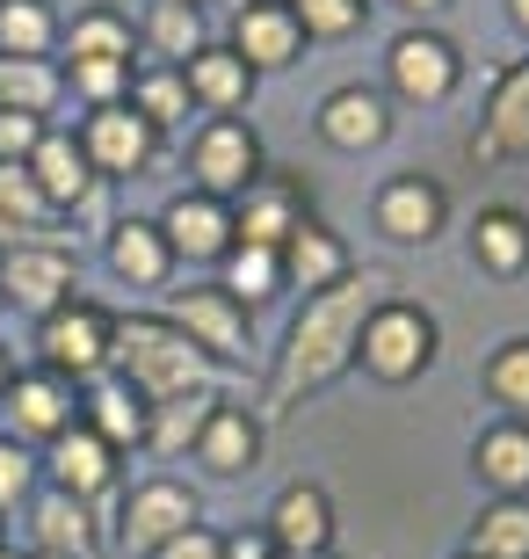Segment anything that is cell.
<instances>
[{"instance_id": "obj_1", "label": "cell", "mask_w": 529, "mask_h": 559, "mask_svg": "<svg viewBox=\"0 0 529 559\" xmlns=\"http://www.w3.org/2000/svg\"><path fill=\"white\" fill-rule=\"evenodd\" d=\"M385 306V290L377 276H341V284H326L305 298V312L290 320L284 334V356H276V371H268V407L290 415L305 393H320L326 378H341L356 364V342H363V320Z\"/></svg>"}, {"instance_id": "obj_2", "label": "cell", "mask_w": 529, "mask_h": 559, "mask_svg": "<svg viewBox=\"0 0 529 559\" xmlns=\"http://www.w3.org/2000/svg\"><path fill=\"white\" fill-rule=\"evenodd\" d=\"M109 364H123V385H131L145 407L182 400V393H211V371H218V364H211L182 328H167V320H117Z\"/></svg>"}, {"instance_id": "obj_3", "label": "cell", "mask_w": 529, "mask_h": 559, "mask_svg": "<svg viewBox=\"0 0 529 559\" xmlns=\"http://www.w3.org/2000/svg\"><path fill=\"white\" fill-rule=\"evenodd\" d=\"M356 364L370 378H385V385H407L435 364V320L407 298H385V306L363 320V342H356Z\"/></svg>"}, {"instance_id": "obj_4", "label": "cell", "mask_w": 529, "mask_h": 559, "mask_svg": "<svg viewBox=\"0 0 529 559\" xmlns=\"http://www.w3.org/2000/svg\"><path fill=\"white\" fill-rule=\"evenodd\" d=\"M189 175H196V197H247L262 182V139L240 124V117H211L196 131V153H189Z\"/></svg>"}, {"instance_id": "obj_5", "label": "cell", "mask_w": 529, "mask_h": 559, "mask_svg": "<svg viewBox=\"0 0 529 559\" xmlns=\"http://www.w3.org/2000/svg\"><path fill=\"white\" fill-rule=\"evenodd\" d=\"M109 334H117V320H109L103 306H87V298H73V306H59L51 320L37 328V349H44V371L51 378H95L109 364Z\"/></svg>"}, {"instance_id": "obj_6", "label": "cell", "mask_w": 529, "mask_h": 559, "mask_svg": "<svg viewBox=\"0 0 529 559\" xmlns=\"http://www.w3.org/2000/svg\"><path fill=\"white\" fill-rule=\"evenodd\" d=\"M73 248H8L0 254V298L22 312L51 320L59 306H73Z\"/></svg>"}, {"instance_id": "obj_7", "label": "cell", "mask_w": 529, "mask_h": 559, "mask_svg": "<svg viewBox=\"0 0 529 559\" xmlns=\"http://www.w3.org/2000/svg\"><path fill=\"white\" fill-rule=\"evenodd\" d=\"M167 328H182L204 356H247V342H254V328H247V306H240L225 284L182 290V298L167 306Z\"/></svg>"}, {"instance_id": "obj_8", "label": "cell", "mask_w": 529, "mask_h": 559, "mask_svg": "<svg viewBox=\"0 0 529 559\" xmlns=\"http://www.w3.org/2000/svg\"><path fill=\"white\" fill-rule=\"evenodd\" d=\"M305 226V189H298V175H268L240 197V211H232V248H276L284 254V240Z\"/></svg>"}, {"instance_id": "obj_9", "label": "cell", "mask_w": 529, "mask_h": 559, "mask_svg": "<svg viewBox=\"0 0 529 559\" xmlns=\"http://www.w3.org/2000/svg\"><path fill=\"white\" fill-rule=\"evenodd\" d=\"M189 523H204V509H196V495H189L182 479H145V487H131V501H123L117 538L131 545V552H160L167 538H182Z\"/></svg>"}, {"instance_id": "obj_10", "label": "cell", "mask_w": 529, "mask_h": 559, "mask_svg": "<svg viewBox=\"0 0 529 559\" xmlns=\"http://www.w3.org/2000/svg\"><path fill=\"white\" fill-rule=\"evenodd\" d=\"M385 73H392V87H399L407 103L428 109V103H449V95H457V73H465V66H457V44L449 37L407 29V37L385 51Z\"/></svg>"}, {"instance_id": "obj_11", "label": "cell", "mask_w": 529, "mask_h": 559, "mask_svg": "<svg viewBox=\"0 0 529 559\" xmlns=\"http://www.w3.org/2000/svg\"><path fill=\"white\" fill-rule=\"evenodd\" d=\"M81 153H87V167H95V175H145V167H153V153H160V131L145 124L131 103H109V109H95V117H87Z\"/></svg>"}, {"instance_id": "obj_12", "label": "cell", "mask_w": 529, "mask_h": 559, "mask_svg": "<svg viewBox=\"0 0 529 559\" xmlns=\"http://www.w3.org/2000/svg\"><path fill=\"white\" fill-rule=\"evenodd\" d=\"M471 160H529V59L508 66L486 95V124L471 139Z\"/></svg>"}, {"instance_id": "obj_13", "label": "cell", "mask_w": 529, "mask_h": 559, "mask_svg": "<svg viewBox=\"0 0 529 559\" xmlns=\"http://www.w3.org/2000/svg\"><path fill=\"white\" fill-rule=\"evenodd\" d=\"M232 51L247 59V73H276L305 51V29L290 15L284 0H247L240 15H232Z\"/></svg>"}, {"instance_id": "obj_14", "label": "cell", "mask_w": 529, "mask_h": 559, "mask_svg": "<svg viewBox=\"0 0 529 559\" xmlns=\"http://www.w3.org/2000/svg\"><path fill=\"white\" fill-rule=\"evenodd\" d=\"M0 400H8V429H15V443H59V436L73 429V385L51 378V371L15 378Z\"/></svg>"}, {"instance_id": "obj_15", "label": "cell", "mask_w": 529, "mask_h": 559, "mask_svg": "<svg viewBox=\"0 0 529 559\" xmlns=\"http://www.w3.org/2000/svg\"><path fill=\"white\" fill-rule=\"evenodd\" d=\"M268 545L284 559H305V552H326L334 545V501L320 495V487H284L276 495V509H268Z\"/></svg>"}, {"instance_id": "obj_16", "label": "cell", "mask_w": 529, "mask_h": 559, "mask_svg": "<svg viewBox=\"0 0 529 559\" xmlns=\"http://www.w3.org/2000/svg\"><path fill=\"white\" fill-rule=\"evenodd\" d=\"M160 233H167V254H189V262H225L232 254V211L218 197H175Z\"/></svg>"}, {"instance_id": "obj_17", "label": "cell", "mask_w": 529, "mask_h": 559, "mask_svg": "<svg viewBox=\"0 0 529 559\" xmlns=\"http://www.w3.org/2000/svg\"><path fill=\"white\" fill-rule=\"evenodd\" d=\"M392 131V109L377 87H334L320 103V139L341 145V153H370V145H385Z\"/></svg>"}, {"instance_id": "obj_18", "label": "cell", "mask_w": 529, "mask_h": 559, "mask_svg": "<svg viewBox=\"0 0 529 559\" xmlns=\"http://www.w3.org/2000/svg\"><path fill=\"white\" fill-rule=\"evenodd\" d=\"M22 167H29V182L44 189V204H51V211L87 204V197H95V167H87L81 139H65V131H44L37 153H29Z\"/></svg>"}, {"instance_id": "obj_19", "label": "cell", "mask_w": 529, "mask_h": 559, "mask_svg": "<svg viewBox=\"0 0 529 559\" xmlns=\"http://www.w3.org/2000/svg\"><path fill=\"white\" fill-rule=\"evenodd\" d=\"M377 226H385V240H435L443 233V189L428 182V175H392L385 189H377Z\"/></svg>"}, {"instance_id": "obj_20", "label": "cell", "mask_w": 529, "mask_h": 559, "mask_svg": "<svg viewBox=\"0 0 529 559\" xmlns=\"http://www.w3.org/2000/svg\"><path fill=\"white\" fill-rule=\"evenodd\" d=\"M196 457H204L218 479H240L262 465V421L247 415V407H232V400H218L204 421V436H196Z\"/></svg>"}, {"instance_id": "obj_21", "label": "cell", "mask_w": 529, "mask_h": 559, "mask_svg": "<svg viewBox=\"0 0 529 559\" xmlns=\"http://www.w3.org/2000/svg\"><path fill=\"white\" fill-rule=\"evenodd\" d=\"M182 81H189V103H204L211 117H232V109L254 95V73H247V59L232 44H204V51L182 66Z\"/></svg>"}, {"instance_id": "obj_22", "label": "cell", "mask_w": 529, "mask_h": 559, "mask_svg": "<svg viewBox=\"0 0 529 559\" xmlns=\"http://www.w3.org/2000/svg\"><path fill=\"white\" fill-rule=\"evenodd\" d=\"M117 479V451H109L95 429H65L59 443H51V487L73 501H95Z\"/></svg>"}, {"instance_id": "obj_23", "label": "cell", "mask_w": 529, "mask_h": 559, "mask_svg": "<svg viewBox=\"0 0 529 559\" xmlns=\"http://www.w3.org/2000/svg\"><path fill=\"white\" fill-rule=\"evenodd\" d=\"M479 479H486L501 501H529V421H501V429L479 436V451H471Z\"/></svg>"}, {"instance_id": "obj_24", "label": "cell", "mask_w": 529, "mask_h": 559, "mask_svg": "<svg viewBox=\"0 0 529 559\" xmlns=\"http://www.w3.org/2000/svg\"><path fill=\"white\" fill-rule=\"evenodd\" d=\"M471 254H479L493 276H522L529 270V211H515V204L479 211V226H471Z\"/></svg>"}, {"instance_id": "obj_25", "label": "cell", "mask_w": 529, "mask_h": 559, "mask_svg": "<svg viewBox=\"0 0 529 559\" xmlns=\"http://www.w3.org/2000/svg\"><path fill=\"white\" fill-rule=\"evenodd\" d=\"M29 523H37V552H59V559H95V516H87V501L73 495H51L29 509Z\"/></svg>"}, {"instance_id": "obj_26", "label": "cell", "mask_w": 529, "mask_h": 559, "mask_svg": "<svg viewBox=\"0 0 529 559\" xmlns=\"http://www.w3.org/2000/svg\"><path fill=\"white\" fill-rule=\"evenodd\" d=\"M109 262H117V276H131V284H167V233L160 218H117V233H109Z\"/></svg>"}, {"instance_id": "obj_27", "label": "cell", "mask_w": 529, "mask_h": 559, "mask_svg": "<svg viewBox=\"0 0 529 559\" xmlns=\"http://www.w3.org/2000/svg\"><path fill=\"white\" fill-rule=\"evenodd\" d=\"M284 276H290V284H305V290L341 284V276H348V248L326 226H312V218H305V226L284 240Z\"/></svg>"}, {"instance_id": "obj_28", "label": "cell", "mask_w": 529, "mask_h": 559, "mask_svg": "<svg viewBox=\"0 0 529 559\" xmlns=\"http://www.w3.org/2000/svg\"><path fill=\"white\" fill-rule=\"evenodd\" d=\"M59 95H65V73L51 59H8V51H0V109L44 117Z\"/></svg>"}, {"instance_id": "obj_29", "label": "cell", "mask_w": 529, "mask_h": 559, "mask_svg": "<svg viewBox=\"0 0 529 559\" xmlns=\"http://www.w3.org/2000/svg\"><path fill=\"white\" fill-rule=\"evenodd\" d=\"M211 407H218V393H182V400H160V407H145V443L153 451H196V436H204Z\"/></svg>"}, {"instance_id": "obj_30", "label": "cell", "mask_w": 529, "mask_h": 559, "mask_svg": "<svg viewBox=\"0 0 529 559\" xmlns=\"http://www.w3.org/2000/svg\"><path fill=\"white\" fill-rule=\"evenodd\" d=\"M465 552L471 559H529V501H486Z\"/></svg>"}, {"instance_id": "obj_31", "label": "cell", "mask_w": 529, "mask_h": 559, "mask_svg": "<svg viewBox=\"0 0 529 559\" xmlns=\"http://www.w3.org/2000/svg\"><path fill=\"white\" fill-rule=\"evenodd\" d=\"M59 44V15L44 0H0V51L8 59H44Z\"/></svg>"}, {"instance_id": "obj_32", "label": "cell", "mask_w": 529, "mask_h": 559, "mask_svg": "<svg viewBox=\"0 0 529 559\" xmlns=\"http://www.w3.org/2000/svg\"><path fill=\"white\" fill-rule=\"evenodd\" d=\"M145 44L189 66L196 51H204V8H189V0H153V8H145Z\"/></svg>"}, {"instance_id": "obj_33", "label": "cell", "mask_w": 529, "mask_h": 559, "mask_svg": "<svg viewBox=\"0 0 529 559\" xmlns=\"http://www.w3.org/2000/svg\"><path fill=\"white\" fill-rule=\"evenodd\" d=\"M87 429L103 436L109 451L145 443V400H131V385H95L87 393Z\"/></svg>"}, {"instance_id": "obj_34", "label": "cell", "mask_w": 529, "mask_h": 559, "mask_svg": "<svg viewBox=\"0 0 529 559\" xmlns=\"http://www.w3.org/2000/svg\"><path fill=\"white\" fill-rule=\"evenodd\" d=\"M73 66H131V22L109 8H87L73 22Z\"/></svg>"}, {"instance_id": "obj_35", "label": "cell", "mask_w": 529, "mask_h": 559, "mask_svg": "<svg viewBox=\"0 0 529 559\" xmlns=\"http://www.w3.org/2000/svg\"><path fill=\"white\" fill-rule=\"evenodd\" d=\"M225 290L240 298V306H262L284 290V254L276 248H232L225 254Z\"/></svg>"}, {"instance_id": "obj_36", "label": "cell", "mask_w": 529, "mask_h": 559, "mask_svg": "<svg viewBox=\"0 0 529 559\" xmlns=\"http://www.w3.org/2000/svg\"><path fill=\"white\" fill-rule=\"evenodd\" d=\"M123 103L139 109L153 131H160V124H182V117H189V81H182V66H160V73L131 81V95H123Z\"/></svg>"}, {"instance_id": "obj_37", "label": "cell", "mask_w": 529, "mask_h": 559, "mask_svg": "<svg viewBox=\"0 0 529 559\" xmlns=\"http://www.w3.org/2000/svg\"><path fill=\"white\" fill-rule=\"evenodd\" d=\"M486 393L501 400L515 421L529 415V334H515V342H501V349L486 356Z\"/></svg>"}, {"instance_id": "obj_38", "label": "cell", "mask_w": 529, "mask_h": 559, "mask_svg": "<svg viewBox=\"0 0 529 559\" xmlns=\"http://www.w3.org/2000/svg\"><path fill=\"white\" fill-rule=\"evenodd\" d=\"M298 29L305 37H348V29H363L370 22V0H284Z\"/></svg>"}, {"instance_id": "obj_39", "label": "cell", "mask_w": 529, "mask_h": 559, "mask_svg": "<svg viewBox=\"0 0 529 559\" xmlns=\"http://www.w3.org/2000/svg\"><path fill=\"white\" fill-rule=\"evenodd\" d=\"M29 487H37V457L22 451L15 436H0V509H15Z\"/></svg>"}, {"instance_id": "obj_40", "label": "cell", "mask_w": 529, "mask_h": 559, "mask_svg": "<svg viewBox=\"0 0 529 559\" xmlns=\"http://www.w3.org/2000/svg\"><path fill=\"white\" fill-rule=\"evenodd\" d=\"M73 87H81L95 109H109V103L131 95V66H73Z\"/></svg>"}, {"instance_id": "obj_41", "label": "cell", "mask_w": 529, "mask_h": 559, "mask_svg": "<svg viewBox=\"0 0 529 559\" xmlns=\"http://www.w3.org/2000/svg\"><path fill=\"white\" fill-rule=\"evenodd\" d=\"M37 139H44V117L0 109V160H8V167H22V160H29V153H37Z\"/></svg>"}, {"instance_id": "obj_42", "label": "cell", "mask_w": 529, "mask_h": 559, "mask_svg": "<svg viewBox=\"0 0 529 559\" xmlns=\"http://www.w3.org/2000/svg\"><path fill=\"white\" fill-rule=\"evenodd\" d=\"M153 559H225V538L211 531V523H189L182 538H167V545H160Z\"/></svg>"}, {"instance_id": "obj_43", "label": "cell", "mask_w": 529, "mask_h": 559, "mask_svg": "<svg viewBox=\"0 0 529 559\" xmlns=\"http://www.w3.org/2000/svg\"><path fill=\"white\" fill-rule=\"evenodd\" d=\"M225 559H284L268 538H254V531H240V538H225Z\"/></svg>"}, {"instance_id": "obj_44", "label": "cell", "mask_w": 529, "mask_h": 559, "mask_svg": "<svg viewBox=\"0 0 529 559\" xmlns=\"http://www.w3.org/2000/svg\"><path fill=\"white\" fill-rule=\"evenodd\" d=\"M508 22H515V29L529 37V0H508Z\"/></svg>"}, {"instance_id": "obj_45", "label": "cell", "mask_w": 529, "mask_h": 559, "mask_svg": "<svg viewBox=\"0 0 529 559\" xmlns=\"http://www.w3.org/2000/svg\"><path fill=\"white\" fill-rule=\"evenodd\" d=\"M407 15H435V8H449V0H399Z\"/></svg>"}, {"instance_id": "obj_46", "label": "cell", "mask_w": 529, "mask_h": 559, "mask_svg": "<svg viewBox=\"0 0 529 559\" xmlns=\"http://www.w3.org/2000/svg\"><path fill=\"white\" fill-rule=\"evenodd\" d=\"M0 393H8V356H0Z\"/></svg>"}, {"instance_id": "obj_47", "label": "cell", "mask_w": 529, "mask_h": 559, "mask_svg": "<svg viewBox=\"0 0 529 559\" xmlns=\"http://www.w3.org/2000/svg\"><path fill=\"white\" fill-rule=\"evenodd\" d=\"M37 559H59V552H37Z\"/></svg>"}, {"instance_id": "obj_48", "label": "cell", "mask_w": 529, "mask_h": 559, "mask_svg": "<svg viewBox=\"0 0 529 559\" xmlns=\"http://www.w3.org/2000/svg\"><path fill=\"white\" fill-rule=\"evenodd\" d=\"M0 559H22V552H0Z\"/></svg>"}, {"instance_id": "obj_49", "label": "cell", "mask_w": 529, "mask_h": 559, "mask_svg": "<svg viewBox=\"0 0 529 559\" xmlns=\"http://www.w3.org/2000/svg\"><path fill=\"white\" fill-rule=\"evenodd\" d=\"M305 559H326V552H305Z\"/></svg>"}, {"instance_id": "obj_50", "label": "cell", "mask_w": 529, "mask_h": 559, "mask_svg": "<svg viewBox=\"0 0 529 559\" xmlns=\"http://www.w3.org/2000/svg\"><path fill=\"white\" fill-rule=\"evenodd\" d=\"M189 8H204V0H189Z\"/></svg>"}, {"instance_id": "obj_51", "label": "cell", "mask_w": 529, "mask_h": 559, "mask_svg": "<svg viewBox=\"0 0 529 559\" xmlns=\"http://www.w3.org/2000/svg\"><path fill=\"white\" fill-rule=\"evenodd\" d=\"M0 552H8V538H0Z\"/></svg>"}, {"instance_id": "obj_52", "label": "cell", "mask_w": 529, "mask_h": 559, "mask_svg": "<svg viewBox=\"0 0 529 559\" xmlns=\"http://www.w3.org/2000/svg\"><path fill=\"white\" fill-rule=\"evenodd\" d=\"M457 559H471V552H457Z\"/></svg>"}, {"instance_id": "obj_53", "label": "cell", "mask_w": 529, "mask_h": 559, "mask_svg": "<svg viewBox=\"0 0 529 559\" xmlns=\"http://www.w3.org/2000/svg\"><path fill=\"white\" fill-rule=\"evenodd\" d=\"M240 8H247V0H240Z\"/></svg>"}]
</instances>
